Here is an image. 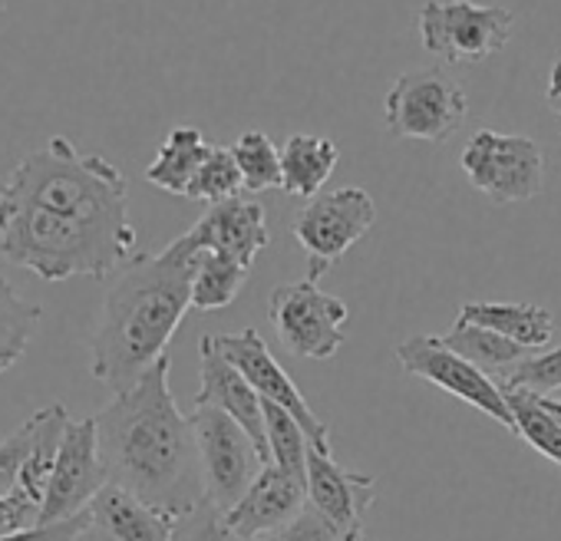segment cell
Listing matches in <instances>:
<instances>
[{
    "instance_id": "6da1fadb",
    "label": "cell",
    "mask_w": 561,
    "mask_h": 541,
    "mask_svg": "<svg viewBox=\"0 0 561 541\" xmlns=\"http://www.w3.org/2000/svg\"><path fill=\"white\" fill-rule=\"evenodd\" d=\"M129 179L54 136L0 185V257L44 281L106 278L136 261Z\"/></svg>"
},
{
    "instance_id": "7a4b0ae2",
    "label": "cell",
    "mask_w": 561,
    "mask_h": 541,
    "mask_svg": "<svg viewBox=\"0 0 561 541\" xmlns=\"http://www.w3.org/2000/svg\"><path fill=\"white\" fill-rule=\"evenodd\" d=\"M169 354L93 419L110 485H119L175 518L205 498L198 442L169 387Z\"/></svg>"
},
{
    "instance_id": "3957f363",
    "label": "cell",
    "mask_w": 561,
    "mask_h": 541,
    "mask_svg": "<svg viewBox=\"0 0 561 541\" xmlns=\"http://www.w3.org/2000/svg\"><path fill=\"white\" fill-rule=\"evenodd\" d=\"M195 251L175 238L159 254H136L110 288L90 344V373L113 393L133 390L169 350L192 308Z\"/></svg>"
},
{
    "instance_id": "277c9868",
    "label": "cell",
    "mask_w": 561,
    "mask_h": 541,
    "mask_svg": "<svg viewBox=\"0 0 561 541\" xmlns=\"http://www.w3.org/2000/svg\"><path fill=\"white\" fill-rule=\"evenodd\" d=\"M416 24L430 54L446 64H482L512 41L515 14L472 0H426Z\"/></svg>"
},
{
    "instance_id": "5b68a950",
    "label": "cell",
    "mask_w": 561,
    "mask_h": 541,
    "mask_svg": "<svg viewBox=\"0 0 561 541\" xmlns=\"http://www.w3.org/2000/svg\"><path fill=\"white\" fill-rule=\"evenodd\" d=\"M466 113L469 100L462 87L439 67L403 73L383 100V119L393 139L446 142L462 126Z\"/></svg>"
},
{
    "instance_id": "8992f818",
    "label": "cell",
    "mask_w": 561,
    "mask_h": 541,
    "mask_svg": "<svg viewBox=\"0 0 561 541\" xmlns=\"http://www.w3.org/2000/svg\"><path fill=\"white\" fill-rule=\"evenodd\" d=\"M267 318L280 344L308 360H331L347 344V304L334 295H324L321 285L311 278L274 288L267 301Z\"/></svg>"
},
{
    "instance_id": "52a82bcc",
    "label": "cell",
    "mask_w": 561,
    "mask_h": 541,
    "mask_svg": "<svg viewBox=\"0 0 561 541\" xmlns=\"http://www.w3.org/2000/svg\"><path fill=\"white\" fill-rule=\"evenodd\" d=\"M459 165L476 192H482L495 205L528 202L545 185V152L528 136H502L495 129H479Z\"/></svg>"
},
{
    "instance_id": "ba28073f",
    "label": "cell",
    "mask_w": 561,
    "mask_h": 541,
    "mask_svg": "<svg viewBox=\"0 0 561 541\" xmlns=\"http://www.w3.org/2000/svg\"><path fill=\"white\" fill-rule=\"evenodd\" d=\"M188 423L198 442L205 498L221 511H231L248 492V485L257 479V472L264 469V459L254 439L228 413L215 406H192Z\"/></svg>"
},
{
    "instance_id": "9c48e42d",
    "label": "cell",
    "mask_w": 561,
    "mask_h": 541,
    "mask_svg": "<svg viewBox=\"0 0 561 541\" xmlns=\"http://www.w3.org/2000/svg\"><path fill=\"white\" fill-rule=\"evenodd\" d=\"M377 221V205L364 188H337L311 198L291 221V234L308 254V278L321 281Z\"/></svg>"
},
{
    "instance_id": "30bf717a",
    "label": "cell",
    "mask_w": 561,
    "mask_h": 541,
    "mask_svg": "<svg viewBox=\"0 0 561 541\" xmlns=\"http://www.w3.org/2000/svg\"><path fill=\"white\" fill-rule=\"evenodd\" d=\"M397 360H400L403 373L446 390L449 396L476 406L479 413H485L489 419H495L515 433V416L502 396V387L492 377H485L482 370H476L469 360H462L459 354L446 350L436 341V334H416V337L403 341L397 347Z\"/></svg>"
},
{
    "instance_id": "8fae6325",
    "label": "cell",
    "mask_w": 561,
    "mask_h": 541,
    "mask_svg": "<svg viewBox=\"0 0 561 541\" xmlns=\"http://www.w3.org/2000/svg\"><path fill=\"white\" fill-rule=\"evenodd\" d=\"M215 344L238 367V373L257 390L264 403H277L280 410H288L301 423L311 446L321 452H331V426L314 413V406L305 400V393L288 377V370L271 357L267 344L261 341L254 327H241L238 334H215Z\"/></svg>"
},
{
    "instance_id": "7c38bea8",
    "label": "cell",
    "mask_w": 561,
    "mask_h": 541,
    "mask_svg": "<svg viewBox=\"0 0 561 541\" xmlns=\"http://www.w3.org/2000/svg\"><path fill=\"white\" fill-rule=\"evenodd\" d=\"M110 485L103 456H100V433H96V419H70L67 433H64V446L50 475V488L47 498L41 505V525H54V521H67L83 515L93 498Z\"/></svg>"
},
{
    "instance_id": "4fadbf2b",
    "label": "cell",
    "mask_w": 561,
    "mask_h": 541,
    "mask_svg": "<svg viewBox=\"0 0 561 541\" xmlns=\"http://www.w3.org/2000/svg\"><path fill=\"white\" fill-rule=\"evenodd\" d=\"M377 498V479L344 469L331 452L308 449V502L344 534H364V511Z\"/></svg>"
},
{
    "instance_id": "5bb4252c",
    "label": "cell",
    "mask_w": 561,
    "mask_h": 541,
    "mask_svg": "<svg viewBox=\"0 0 561 541\" xmlns=\"http://www.w3.org/2000/svg\"><path fill=\"white\" fill-rule=\"evenodd\" d=\"M202 354V387L192 400V406H215L221 413H228L257 446L264 465L271 462V449H267V433H264V400L257 396V390L238 373V367L218 350L215 334H205L198 344Z\"/></svg>"
},
{
    "instance_id": "9a60e30c",
    "label": "cell",
    "mask_w": 561,
    "mask_h": 541,
    "mask_svg": "<svg viewBox=\"0 0 561 541\" xmlns=\"http://www.w3.org/2000/svg\"><path fill=\"white\" fill-rule=\"evenodd\" d=\"M305 505H308V485L267 462L257 472V479L248 485L241 502L231 511H225V518L241 538L261 541L264 534H274L285 525H291L305 511Z\"/></svg>"
},
{
    "instance_id": "2e32d148",
    "label": "cell",
    "mask_w": 561,
    "mask_h": 541,
    "mask_svg": "<svg viewBox=\"0 0 561 541\" xmlns=\"http://www.w3.org/2000/svg\"><path fill=\"white\" fill-rule=\"evenodd\" d=\"M192 251H218L238 257L241 264H254V257L267 248L271 231L264 208L251 198H228L208 205V211L182 234Z\"/></svg>"
},
{
    "instance_id": "e0dca14e",
    "label": "cell",
    "mask_w": 561,
    "mask_h": 541,
    "mask_svg": "<svg viewBox=\"0 0 561 541\" xmlns=\"http://www.w3.org/2000/svg\"><path fill=\"white\" fill-rule=\"evenodd\" d=\"M103 541H172L179 518L146 505L119 485H106L87 508Z\"/></svg>"
},
{
    "instance_id": "ac0fdd59",
    "label": "cell",
    "mask_w": 561,
    "mask_h": 541,
    "mask_svg": "<svg viewBox=\"0 0 561 541\" xmlns=\"http://www.w3.org/2000/svg\"><path fill=\"white\" fill-rule=\"evenodd\" d=\"M456 324H476V327L495 331L525 350L548 347L554 337L551 314L545 308L525 304V301H466L459 308Z\"/></svg>"
},
{
    "instance_id": "d6986e66",
    "label": "cell",
    "mask_w": 561,
    "mask_h": 541,
    "mask_svg": "<svg viewBox=\"0 0 561 541\" xmlns=\"http://www.w3.org/2000/svg\"><path fill=\"white\" fill-rule=\"evenodd\" d=\"M67 426H70V413H67L64 403H50V406L34 413V442H31V452H27L21 479H18V495L21 498H27L34 505H44Z\"/></svg>"
},
{
    "instance_id": "ffe728a7",
    "label": "cell",
    "mask_w": 561,
    "mask_h": 541,
    "mask_svg": "<svg viewBox=\"0 0 561 541\" xmlns=\"http://www.w3.org/2000/svg\"><path fill=\"white\" fill-rule=\"evenodd\" d=\"M337 146L324 136H291L285 146H280V172H285V188L288 195L298 198H318V192L324 188V182L334 175L337 169Z\"/></svg>"
},
{
    "instance_id": "44dd1931",
    "label": "cell",
    "mask_w": 561,
    "mask_h": 541,
    "mask_svg": "<svg viewBox=\"0 0 561 541\" xmlns=\"http://www.w3.org/2000/svg\"><path fill=\"white\" fill-rule=\"evenodd\" d=\"M208 152H211V146L205 142V136L195 126H175L165 136V142L159 146L152 165L146 169V179L156 188L185 198L188 185L195 182V175H198L202 162L208 159Z\"/></svg>"
},
{
    "instance_id": "7402d4cb",
    "label": "cell",
    "mask_w": 561,
    "mask_h": 541,
    "mask_svg": "<svg viewBox=\"0 0 561 541\" xmlns=\"http://www.w3.org/2000/svg\"><path fill=\"white\" fill-rule=\"evenodd\" d=\"M446 350L459 354L462 360H469L476 370H482L485 377H492L495 383H502L525 357L528 350L505 341L502 334L495 331H485V327H476V324H456L449 334H439L436 337Z\"/></svg>"
},
{
    "instance_id": "603a6c76",
    "label": "cell",
    "mask_w": 561,
    "mask_h": 541,
    "mask_svg": "<svg viewBox=\"0 0 561 541\" xmlns=\"http://www.w3.org/2000/svg\"><path fill=\"white\" fill-rule=\"evenodd\" d=\"M248 264L218 251H195L192 267V308L195 311H221L228 308L248 281Z\"/></svg>"
},
{
    "instance_id": "cb8c5ba5",
    "label": "cell",
    "mask_w": 561,
    "mask_h": 541,
    "mask_svg": "<svg viewBox=\"0 0 561 541\" xmlns=\"http://www.w3.org/2000/svg\"><path fill=\"white\" fill-rule=\"evenodd\" d=\"M41 321L44 308L27 301L11 281L0 278V373H8L27 354Z\"/></svg>"
},
{
    "instance_id": "d4e9b609",
    "label": "cell",
    "mask_w": 561,
    "mask_h": 541,
    "mask_svg": "<svg viewBox=\"0 0 561 541\" xmlns=\"http://www.w3.org/2000/svg\"><path fill=\"white\" fill-rule=\"evenodd\" d=\"M264 433H267V449H271V465L285 469L288 475L301 479L308 485V449L311 439L305 436L301 423L280 410L277 403H264Z\"/></svg>"
},
{
    "instance_id": "484cf974",
    "label": "cell",
    "mask_w": 561,
    "mask_h": 541,
    "mask_svg": "<svg viewBox=\"0 0 561 541\" xmlns=\"http://www.w3.org/2000/svg\"><path fill=\"white\" fill-rule=\"evenodd\" d=\"M502 396L515 416V436H522L531 449H538L548 462L561 469V426L541 410L538 396L515 387H502Z\"/></svg>"
},
{
    "instance_id": "4316f807",
    "label": "cell",
    "mask_w": 561,
    "mask_h": 541,
    "mask_svg": "<svg viewBox=\"0 0 561 541\" xmlns=\"http://www.w3.org/2000/svg\"><path fill=\"white\" fill-rule=\"evenodd\" d=\"M234 162L241 169V182L248 192L280 188L285 185V172H280V149L257 129H248L231 146Z\"/></svg>"
},
{
    "instance_id": "83f0119b",
    "label": "cell",
    "mask_w": 561,
    "mask_h": 541,
    "mask_svg": "<svg viewBox=\"0 0 561 541\" xmlns=\"http://www.w3.org/2000/svg\"><path fill=\"white\" fill-rule=\"evenodd\" d=\"M241 188H244V182H241V169L234 162V152L225 149V146H211V152L202 162V169H198L195 182L188 185V195L185 198L218 205V202L238 198Z\"/></svg>"
},
{
    "instance_id": "f1b7e54d",
    "label": "cell",
    "mask_w": 561,
    "mask_h": 541,
    "mask_svg": "<svg viewBox=\"0 0 561 541\" xmlns=\"http://www.w3.org/2000/svg\"><path fill=\"white\" fill-rule=\"evenodd\" d=\"M499 387H515V390H528L538 396H551L554 390H561V347L538 354V357H525Z\"/></svg>"
},
{
    "instance_id": "f546056e",
    "label": "cell",
    "mask_w": 561,
    "mask_h": 541,
    "mask_svg": "<svg viewBox=\"0 0 561 541\" xmlns=\"http://www.w3.org/2000/svg\"><path fill=\"white\" fill-rule=\"evenodd\" d=\"M172 541H248V538H241L228 525V518H225V511L218 505L202 498L188 515L179 518Z\"/></svg>"
},
{
    "instance_id": "4dcf8cb0",
    "label": "cell",
    "mask_w": 561,
    "mask_h": 541,
    "mask_svg": "<svg viewBox=\"0 0 561 541\" xmlns=\"http://www.w3.org/2000/svg\"><path fill=\"white\" fill-rule=\"evenodd\" d=\"M31 442H34V416L21 429H14L8 439H0V498L18 495V479L31 452Z\"/></svg>"
},
{
    "instance_id": "1f68e13d",
    "label": "cell",
    "mask_w": 561,
    "mask_h": 541,
    "mask_svg": "<svg viewBox=\"0 0 561 541\" xmlns=\"http://www.w3.org/2000/svg\"><path fill=\"white\" fill-rule=\"evenodd\" d=\"M261 541H344V534L308 502L305 511L291 525H285L280 531H274V534H267Z\"/></svg>"
},
{
    "instance_id": "d6a6232c",
    "label": "cell",
    "mask_w": 561,
    "mask_h": 541,
    "mask_svg": "<svg viewBox=\"0 0 561 541\" xmlns=\"http://www.w3.org/2000/svg\"><path fill=\"white\" fill-rule=\"evenodd\" d=\"M87 528H93L90 511H83V515H77V518H67V521L37 525V528L18 531V534H8V538H0V541H77Z\"/></svg>"
},
{
    "instance_id": "836d02e7",
    "label": "cell",
    "mask_w": 561,
    "mask_h": 541,
    "mask_svg": "<svg viewBox=\"0 0 561 541\" xmlns=\"http://www.w3.org/2000/svg\"><path fill=\"white\" fill-rule=\"evenodd\" d=\"M37 525H41V505H34L21 495L0 498V538L37 528Z\"/></svg>"
},
{
    "instance_id": "e575fe53",
    "label": "cell",
    "mask_w": 561,
    "mask_h": 541,
    "mask_svg": "<svg viewBox=\"0 0 561 541\" xmlns=\"http://www.w3.org/2000/svg\"><path fill=\"white\" fill-rule=\"evenodd\" d=\"M545 103L551 113L561 116V60L551 64V73H548V90H545Z\"/></svg>"
},
{
    "instance_id": "d590c367",
    "label": "cell",
    "mask_w": 561,
    "mask_h": 541,
    "mask_svg": "<svg viewBox=\"0 0 561 541\" xmlns=\"http://www.w3.org/2000/svg\"><path fill=\"white\" fill-rule=\"evenodd\" d=\"M535 396H538V393H535ZM538 403H541V410L561 426V400H554V396H538Z\"/></svg>"
},
{
    "instance_id": "8d00e7d4",
    "label": "cell",
    "mask_w": 561,
    "mask_h": 541,
    "mask_svg": "<svg viewBox=\"0 0 561 541\" xmlns=\"http://www.w3.org/2000/svg\"><path fill=\"white\" fill-rule=\"evenodd\" d=\"M77 541H103V538H100V534H96L93 528H87V531H83V534H80Z\"/></svg>"
},
{
    "instance_id": "74e56055",
    "label": "cell",
    "mask_w": 561,
    "mask_h": 541,
    "mask_svg": "<svg viewBox=\"0 0 561 541\" xmlns=\"http://www.w3.org/2000/svg\"><path fill=\"white\" fill-rule=\"evenodd\" d=\"M351 541H370V538H364V534H357V538H351Z\"/></svg>"
}]
</instances>
